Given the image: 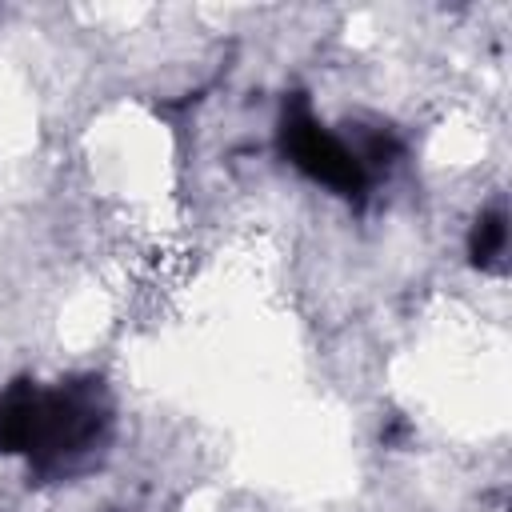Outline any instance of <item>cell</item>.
Here are the masks:
<instances>
[{"instance_id": "6da1fadb", "label": "cell", "mask_w": 512, "mask_h": 512, "mask_svg": "<svg viewBox=\"0 0 512 512\" xmlns=\"http://www.w3.org/2000/svg\"><path fill=\"white\" fill-rule=\"evenodd\" d=\"M108 424V408L96 384L40 392L28 380L0 396V452H24L36 472H56L72 456H84Z\"/></svg>"}, {"instance_id": "7a4b0ae2", "label": "cell", "mask_w": 512, "mask_h": 512, "mask_svg": "<svg viewBox=\"0 0 512 512\" xmlns=\"http://www.w3.org/2000/svg\"><path fill=\"white\" fill-rule=\"evenodd\" d=\"M280 152L316 184L340 192V196H360L368 188V168L360 164L356 148H348L340 136H332L316 116L308 112L304 96H292L280 116Z\"/></svg>"}, {"instance_id": "3957f363", "label": "cell", "mask_w": 512, "mask_h": 512, "mask_svg": "<svg viewBox=\"0 0 512 512\" xmlns=\"http://www.w3.org/2000/svg\"><path fill=\"white\" fill-rule=\"evenodd\" d=\"M504 240H508V220L500 208L484 212L476 224H472V236H468V256L476 268H492L504 252Z\"/></svg>"}]
</instances>
